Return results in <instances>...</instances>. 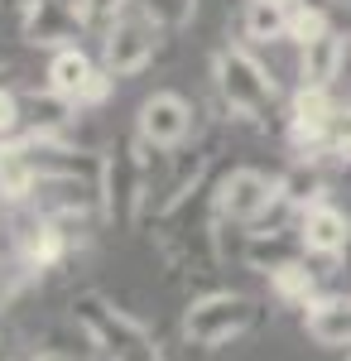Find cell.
Here are the masks:
<instances>
[{"label": "cell", "mask_w": 351, "mask_h": 361, "mask_svg": "<svg viewBox=\"0 0 351 361\" xmlns=\"http://www.w3.org/2000/svg\"><path fill=\"white\" fill-rule=\"evenodd\" d=\"M29 361H82V357H73L68 347H44V352H34Z\"/></svg>", "instance_id": "cell-24"}, {"label": "cell", "mask_w": 351, "mask_h": 361, "mask_svg": "<svg viewBox=\"0 0 351 361\" xmlns=\"http://www.w3.org/2000/svg\"><path fill=\"white\" fill-rule=\"evenodd\" d=\"M15 231V265L25 270V275H49V270H58L73 250H78L82 241V231L78 226H68V222H58V217H49V212H39V207H29L20 222L10 226Z\"/></svg>", "instance_id": "cell-8"}, {"label": "cell", "mask_w": 351, "mask_h": 361, "mask_svg": "<svg viewBox=\"0 0 351 361\" xmlns=\"http://www.w3.org/2000/svg\"><path fill=\"white\" fill-rule=\"evenodd\" d=\"M342 68H347V34L337 25L298 49V87H308V92H332Z\"/></svg>", "instance_id": "cell-13"}, {"label": "cell", "mask_w": 351, "mask_h": 361, "mask_svg": "<svg viewBox=\"0 0 351 361\" xmlns=\"http://www.w3.org/2000/svg\"><path fill=\"white\" fill-rule=\"evenodd\" d=\"M212 87L221 97V106H226V116L231 121H250V126H260L274 111V102H279L274 73L255 58L250 44H236V39L212 54Z\"/></svg>", "instance_id": "cell-3"}, {"label": "cell", "mask_w": 351, "mask_h": 361, "mask_svg": "<svg viewBox=\"0 0 351 361\" xmlns=\"http://www.w3.org/2000/svg\"><path fill=\"white\" fill-rule=\"evenodd\" d=\"M303 333L313 337L318 347H351V294H318L313 304L303 308Z\"/></svg>", "instance_id": "cell-15"}, {"label": "cell", "mask_w": 351, "mask_h": 361, "mask_svg": "<svg viewBox=\"0 0 351 361\" xmlns=\"http://www.w3.org/2000/svg\"><path fill=\"white\" fill-rule=\"evenodd\" d=\"M332 275L342 279V289L351 294V231H347V241H342V250L332 255Z\"/></svg>", "instance_id": "cell-23"}, {"label": "cell", "mask_w": 351, "mask_h": 361, "mask_svg": "<svg viewBox=\"0 0 351 361\" xmlns=\"http://www.w3.org/2000/svg\"><path fill=\"white\" fill-rule=\"evenodd\" d=\"M73 328L101 361H168L154 328H144L130 308H121L101 289H87L73 299Z\"/></svg>", "instance_id": "cell-1"}, {"label": "cell", "mask_w": 351, "mask_h": 361, "mask_svg": "<svg viewBox=\"0 0 351 361\" xmlns=\"http://www.w3.org/2000/svg\"><path fill=\"white\" fill-rule=\"evenodd\" d=\"M97 39H101V58H97V63L121 82V78H140V73L154 63L159 44L168 39V29L135 0V5H130L125 15H116Z\"/></svg>", "instance_id": "cell-5"}, {"label": "cell", "mask_w": 351, "mask_h": 361, "mask_svg": "<svg viewBox=\"0 0 351 361\" xmlns=\"http://www.w3.org/2000/svg\"><path fill=\"white\" fill-rule=\"evenodd\" d=\"M20 130H25V102L10 82H0V140L20 135Z\"/></svg>", "instance_id": "cell-22"}, {"label": "cell", "mask_w": 351, "mask_h": 361, "mask_svg": "<svg viewBox=\"0 0 351 361\" xmlns=\"http://www.w3.org/2000/svg\"><path fill=\"white\" fill-rule=\"evenodd\" d=\"M39 188V159H34V145L29 135H5L0 140V202L10 207H25Z\"/></svg>", "instance_id": "cell-14"}, {"label": "cell", "mask_w": 351, "mask_h": 361, "mask_svg": "<svg viewBox=\"0 0 351 361\" xmlns=\"http://www.w3.org/2000/svg\"><path fill=\"white\" fill-rule=\"evenodd\" d=\"M0 361H20V347H15L10 333H0Z\"/></svg>", "instance_id": "cell-25"}, {"label": "cell", "mask_w": 351, "mask_h": 361, "mask_svg": "<svg viewBox=\"0 0 351 361\" xmlns=\"http://www.w3.org/2000/svg\"><path fill=\"white\" fill-rule=\"evenodd\" d=\"M265 279H270L274 304H284V308H308L318 294H327V289H323V270H313L303 255L284 260V265H274Z\"/></svg>", "instance_id": "cell-16"}, {"label": "cell", "mask_w": 351, "mask_h": 361, "mask_svg": "<svg viewBox=\"0 0 351 361\" xmlns=\"http://www.w3.org/2000/svg\"><path fill=\"white\" fill-rule=\"evenodd\" d=\"M284 5H298V0H284Z\"/></svg>", "instance_id": "cell-26"}, {"label": "cell", "mask_w": 351, "mask_h": 361, "mask_svg": "<svg viewBox=\"0 0 351 361\" xmlns=\"http://www.w3.org/2000/svg\"><path fill=\"white\" fill-rule=\"evenodd\" d=\"M154 20H159L168 34H178V29L192 25V15H197V0H140Z\"/></svg>", "instance_id": "cell-19"}, {"label": "cell", "mask_w": 351, "mask_h": 361, "mask_svg": "<svg viewBox=\"0 0 351 361\" xmlns=\"http://www.w3.org/2000/svg\"><path fill=\"white\" fill-rule=\"evenodd\" d=\"M327 159H332V164H351V102H347V106H337V116H332Z\"/></svg>", "instance_id": "cell-21"}, {"label": "cell", "mask_w": 351, "mask_h": 361, "mask_svg": "<svg viewBox=\"0 0 351 361\" xmlns=\"http://www.w3.org/2000/svg\"><path fill=\"white\" fill-rule=\"evenodd\" d=\"M323 29H332V20H327L323 5H308V0H298V5H289V39L284 44H313Z\"/></svg>", "instance_id": "cell-18"}, {"label": "cell", "mask_w": 351, "mask_h": 361, "mask_svg": "<svg viewBox=\"0 0 351 361\" xmlns=\"http://www.w3.org/2000/svg\"><path fill=\"white\" fill-rule=\"evenodd\" d=\"M135 0H78V15H82V29L87 34H101V29L116 20V15H125Z\"/></svg>", "instance_id": "cell-20"}, {"label": "cell", "mask_w": 351, "mask_h": 361, "mask_svg": "<svg viewBox=\"0 0 351 361\" xmlns=\"http://www.w3.org/2000/svg\"><path fill=\"white\" fill-rule=\"evenodd\" d=\"M294 231H298V250H303V255L332 265V255L342 250V241H347V231H351V217L337 202H313V207L298 212Z\"/></svg>", "instance_id": "cell-12"}, {"label": "cell", "mask_w": 351, "mask_h": 361, "mask_svg": "<svg viewBox=\"0 0 351 361\" xmlns=\"http://www.w3.org/2000/svg\"><path fill=\"white\" fill-rule=\"evenodd\" d=\"M347 361H351V357H347Z\"/></svg>", "instance_id": "cell-28"}, {"label": "cell", "mask_w": 351, "mask_h": 361, "mask_svg": "<svg viewBox=\"0 0 351 361\" xmlns=\"http://www.w3.org/2000/svg\"><path fill=\"white\" fill-rule=\"evenodd\" d=\"M332 116H337V102L332 92H308L298 87L294 102H289V116H284V140L294 149V159H327V135H332Z\"/></svg>", "instance_id": "cell-10"}, {"label": "cell", "mask_w": 351, "mask_h": 361, "mask_svg": "<svg viewBox=\"0 0 351 361\" xmlns=\"http://www.w3.org/2000/svg\"><path fill=\"white\" fill-rule=\"evenodd\" d=\"M0 10H5V0H0Z\"/></svg>", "instance_id": "cell-27"}, {"label": "cell", "mask_w": 351, "mask_h": 361, "mask_svg": "<svg viewBox=\"0 0 351 361\" xmlns=\"http://www.w3.org/2000/svg\"><path fill=\"white\" fill-rule=\"evenodd\" d=\"M149 207V149L135 135L116 140L111 149H101V173H97V212L101 222L116 231L140 226Z\"/></svg>", "instance_id": "cell-2"}, {"label": "cell", "mask_w": 351, "mask_h": 361, "mask_svg": "<svg viewBox=\"0 0 351 361\" xmlns=\"http://www.w3.org/2000/svg\"><path fill=\"white\" fill-rule=\"evenodd\" d=\"M265 318L260 299H250L241 289H207L183 308V342L202 347V352H221L245 333H255Z\"/></svg>", "instance_id": "cell-4"}, {"label": "cell", "mask_w": 351, "mask_h": 361, "mask_svg": "<svg viewBox=\"0 0 351 361\" xmlns=\"http://www.w3.org/2000/svg\"><path fill=\"white\" fill-rule=\"evenodd\" d=\"M197 135V106H192L183 92L159 87L140 102L135 111V140L149 154H178L188 140Z\"/></svg>", "instance_id": "cell-7"}, {"label": "cell", "mask_w": 351, "mask_h": 361, "mask_svg": "<svg viewBox=\"0 0 351 361\" xmlns=\"http://www.w3.org/2000/svg\"><path fill=\"white\" fill-rule=\"evenodd\" d=\"M44 87L58 92V97H68L78 111H97V106H106V102H111L116 78H111V73L87 54L82 44H68V49H54V54H49Z\"/></svg>", "instance_id": "cell-9"}, {"label": "cell", "mask_w": 351, "mask_h": 361, "mask_svg": "<svg viewBox=\"0 0 351 361\" xmlns=\"http://www.w3.org/2000/svg\"><path fill=\"white\" fill-rule=\"evenodd\" d=\"M212 197H216V222L250 231L279 207L284 188H279V173H265L255 164H236V169H221Z\"/></svg>", "instance_id": "cell-6"}, {"label": "cell", "mask_w": 351, "mask_h": 361, "mask_svg": "<svg viewBox=\"0 0 351 361\" xmlns=\"http://www.w3.org/2000/svg\"><path fill=\"white\" fill-rule=\"evenodd\" d=\"M241 39L245 44H284L289 39V5L284 0H245Z\"/></svg>", "instance_id": "cell-17"}, {"label": "cell", "mask_w": 351, "mask_h": 361, "mask_svg": "<svg viewBox=\"0 0 351 361\" xmlns=\"http://www.w3.org/2000/svg\"><path fill=\"white\" fill-rule=\"evenodd\" d=\"M82 34V15H78V0H29L20 10V39L34 44V49H68L78 44Z\"/></svg>", "instance_id": "cell-11"}]
</instances>
